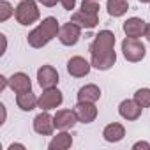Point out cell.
Segmentation results:
<instances>
[{
	"label": "cell",
	"instance_id": "obj_1",
	"mask_svg": "<svg viewBox=\"0 0 150 150\" xmlns=\"http://www.w3.org/2000/svg\"><path fill=\"white\" fill-rule=\"evenodd\" d=\"M92 65L99 71H108L117 62L115 53V34L110 30H101L90 44Z\"/></svg>",
	"mask_w": 150,
	"mask_h": 150
},
{
	"label": "cell",
	"instance_id": "obj_2",
	"mask_svg": "<svg viewBox=\"0 0 150 150\" xmlns=\"http://www.w3.org/2000/svg\"><path fill=\"white\" fill-rule=\"evenodd\" d=\"M58 30H60V27H58L57 18L50 16V18L42 20V23L28 34L27 41H28V44H30L32 48H42V46H46L53 37L58 35Z\"/></svg>",
	"mask_w": 150,
	"mask_h": 150
},
{
	"label": "cell",
	"instance_id": "obj_3",
	"mask_svg": "<svg viewBox=\"0 0 150 150\" xmlns=\"http://www.w3.org/2000/svg\"><path fill=\"white\" fill-rule=\"evenodd\" d=\"M14 16L20 25H32L39 20V9L35 0H21L14 9Z\"/></svg>",
	"mask_w": 150,
	"mask_h": 150
},
{
	"label": "cell",
	"instance_id": "obj_4",
	"mask_svg": "<svg viewBox=\"0 0 150 150\" xmlns=\"http://www.w3.org/2000/svg\"><path fill=\"white\" fill-rule=\"evenodd\" d=\"M122 53L125 57V60L129 62H139L145 58V53H146V48L141 41L138 39H132V37H125L122 41Z\"/></svg>",
	"mask_w": 150,
	"mask_h": 150
},
{
	"label": "cell",
	"instance_id": "obj_5",
	"mask_svg": "<svg viewBox=\"0 0 150 150\" xmlns=\"http://www.w3.org/2000/svg\"><path fill=\"white\" fill-rule=\"evenodd\" d=\"M80 37H81V27L72 21L62 25L58 30V39L64 46H74L80 41Z\"/></svg>",
	"mask_w": 150,
	"mask_h": 150
},
{
	"label": "cell",
	"instance_id": "obj_6",
	"mask_svg": "<svg viewBox=\"0 0 150 150\" xmlns=\"http://www.w3.org/2000/svg\"><path fill=\"white\" fill-rule=\"evenodd\" d=\"M62 101H64V96H62V92L58 90V88H46L42 94H41V97H39V108L41 110H55V108H58L60 104H62Z\"/></svg>",
	"mask_w": 150,
	"mask_h": 150
},
{
	"label": "cell",
	"instance_id": "obj_7",
	"mask_svg": "<svg viewBox=\"0 0 150 150\" xmlns=\"http://www.w3.org/2000/svg\"><path fill=\"white\" fill-rule=\"evenodd\" d=\"M37 81L41 85V88H53L58 83V72L53 65H42L37 71Z\"/></svg>",
	"mask_w": 150,
	"mask_h": 150
},
{
	"label": "cell",
	"instance_id": "obj_8",
	"mask_svg": "<svg viewBox=\"0 0 150 150\" xmlns=\"http://www.w3.org/2000/svg\"><path fill=\"white\" fill-rule=\"evenodd\" d=\"M74 113H76V117H78V122L90 124V122H94L96 117H97V108L94 106V103L78 101V104L74 106Z\"/></svg>",
	"mask_w": 150,
	"mask_h": 150
},
{
	"label": "cell",
	"instance_id": "obj_9",
	"mask_svg": "<svg viewBox=\"0 0 150 150\" xmlns=\"http://www.w3.org/2000/svg\"><path fill=\"white\" fill-rule=\"evenodd\" d=\"M53 122H55V127L60 129V131H67L71 129L74 124L78 122V117L74 113V110H58L53 117Z\"/></svg>",
	"mask_w": 150,
	"mask_h": 150
},
{
	"label": "cell",
	"instance_id": "obj_10",
	"mask_svg": "<svg viewBox=\"0 0 150 150\" xmlns=\"http://www.w3.org/2000/svg\"><path fill=\"white\" fill-rule=\"evenodd\" d=\"M90 67L92 64H88L83 57H72L69 62H67V71L71 76L74 78H83L90 72Z\"/></svg>",
	"mask_w": 150,
	"mask_h": 150
},
{
	"label": "cell",
	"instance_id": "obj_11",
	"mask_svg": "<svg viewBox=\"0 0 150 150\" xmlns=\"http://www.w3.org/2000/svg\"><path fill=\"white\" fill-rule=\"evenodd\" d=\"M34 129L37 134H42V136H50L55 129V122H53V117L46 113V110L42 113H39L35 118H34Z\"/></svg>",
	"mask_w": 150,
	"mask_h": 150
},
{
	"label": "cell",
	"instance_id": "obj_12",
	"mask_svg": "<svg viewBox=\"0 0 150 150\" xmlns=\"http://www.w3.org/2000/svg\"><path fill=\"white\" fill-rule=\"evenodd\" d=\"M145 30H146V23L141 18H129L127 21H124V32L127 37L138 39L145 35Z\"/></svg>",
	"mask_w": 150,
	"mask_h": 150
},
{
	"label": "cell",
	"instance_id": "obj_13",
	"mask_svg": "<svg viewBox=\"0 0 150 150\" xmlns=\"http://www.w3.org/2000/svg\"><path fill=\"white\" fill-rule=\"evenodd\" d=\"M141 106L132 99H125V101H122L120 103V106H118V113H120V117L122 118H125V120H136V118H139V115H141Z\"/></svg>",
	"mask_w": 150,
	"mask_h": 150
},
{
	"label": "cell",
	"instance_id": "obj_14",
	"mask_svg": "<svg viewBox=\"0 0 150 150\" xmlns=\"http://www.w3.org/2000/svg\"><path fill=\"white\" fill-rule=\"evenodd\" d=\"M9 87L16 94H23V92L32 90V81H30V78L27 76L25 72H14L13 76L9 78Z\"/></svg>",
	"mask_w": 150,
	"mask_h": 150
},
{
	"label": "cell",
	"instance_id": "obj_15",
	"mask_svg": "<svg viewBox=\"0 0 150 150\" xmlns=\"http://www.w3.org/2000/svg\"><path fill=\"white\" fill-rule=\"evenodd\" d=\"M72 23L80 25L81 28H96L97 23H99V16L97 14H92V13H85V11H78L72 14Z\"/></svg>",
	"mask_w": 150,
	"mask_h": 150
},
{
	"label": "cell",
	"instance_id": "obj_16",
	"mask_svg": "<svg viewBox=\"0 0 150 150\" xmlns=\"http://www.w3.org/2000/svg\"><path fill=\"white\" fill-rule=\"evenodd\" d=\"M103 136H104V139H106V141H110V143H117V141L124 139V136H125V129H124V125H122V124L113 122V124H110V125H106V127H104Z\"/></svg>",
	"mask_w": 150,
	"mask_h": 150
},
{
	"label": "cell",
	"instance_id": "obj_17",
	"mask_svg": "<svg viewBox=\"0 0 150 150\" xmlns=\"http://www.w3.org/2000/svg\"><path fill=\"white\" fill-rule=\"evenodd\" d=\"M16 104L23 111H32L35 106H39V99L35 97V94H32V90H28L16 96Z\"/></svg>",
	"mask_w": 150,
	"mask_h": 150
},
{
	"label": "cell",
	"instance_id": "obj_18",
	"mask_svg": "<svg viewBox=\"0 0 150 150\" xmlns=\"http://www.w3.org/2000/svg\"><path fill=\"white\" fill-rule=\"evenodd\" d=\"M101 97V88L97 85H85L78 90V101L85 103H96Z\"/></svg>",
	"mask_w": 150,
	"mask_h": 150
},
{
	"label": "cell",
	"instance_id": "obj_19",
	"mask_svg": "<svg viewBox=\"0 0 150 150\" xmlns=\"http://www.w3.org/2000/svg\"><path fill=\"white\" fill-rule=\"evenodd\" d=\"M106 9H108L110 16L120 18V16H124L127 13L129 2H127V0H108V2H106Z\"/></svg>",
	"mask_w": 150,
	"mask_h": 150
},
{
	"label": "cell",
	"instance_id": "obj_20",
	"mask_svg": "<svg viewBox=\"0 0 150 150\" xmlns=\"http://www.w3.org/2000/svg\"><path fill=\"white\" fill-rule=\"evenodd\" d=\"M71 145H72L71 134H69V132H60V134H57V136L50 141L48 148H50V150H67Z\"/></svg>",
	"mask_w": 150,
	"mask_h": 150
},
{
	"label": "cell",
	"instance_id": "obj_21",
	"mask_svg": "<svg viewBox=\"0 0 150 150\" xmlns=\"http://www.w3.org/2000/svg\"><path fill=\"white\" fill-rule=\"evenodd\" d=\"M134 101L141 108H150V88H139V90H136Z\"/></svg>",
	"mask_w": 150,
	"mask_h": 150
},
{
	"label": "cell",
	"instance_id": "obj_22",
	"mask_svg": "<svg viewBox=\"0 0 150 150\" xmlns=\"http://www.w3.org/2000/svg\"><path fill=\"white\" fill-rule=\"evenodd\" d=\"M81 11L97 14V13H99V4H97V0H83V2H81Z\"/></svg>",
	"mask_w": 150,
	"mask_h": 150
},
{
	"label": "cell",
	"instance_id": "obj_23",
	"mask_svg": "<svg viewBox=\"0 0 150 150\" xmlns=\"http://www.w3.org/2000/svg\"><path fill=\"white\" fill-rule=\"evenodd\" d=\"M13 13H14V11H13L11 4H9V2H6V0H2V2H0V21L9 20V16H11Z\"/></svg>",
	"mask_w": 150,
	"mask_h": 150
},
{
	"label": "cell",
	"instance_id": "obj_24",
	"mask_svg": "<svg viewBox=\"0 0 150 150\" xmlns=\"http://www.w3.org/2000/svg\"><path fill=\"white\" fill-rule=\"evenodd\" d=\"M60 4L64 6V9L71 11V9H74V6H76V0H60Z\"/></svg>",
	"mask_w": 150,
	"mask_h": 150
},
{
	"label": "cell",
	"instance_id": "obj_25",
	"mask_svg": "<svg viewBox=\"0 0 150 150\" xmlns=\"http://www.w3.org/2000/svg\"><path fill=\"white\" fill-rule=\"evenodd\" d=\"M132 148H134V150H139V148L150 150V143H146V141H138V143H134V145H132Z\"/></svg>",
	"mask_w": 150,
	"mask_h": 150
},
{
	"label": "cell",
	"instance_id": "obj_26",
	"mask_svg": "<svg viewBox=\"0 0 150 150\" xmlns=\"http://www.w3.org/2000/svg\"><path fill=\"white\" fill-rule=\"evenodd\" d=\"M39 2L44 7H53V6H57V2H60V0H39Z\"/></svg>",
	"mask_w": 150,
	"mask_h": 150
},
{
	"label": "cell",
	"instance_id": "obj_27",
	"mask_svg": "<svg viewBox=\"0 0 150 150\" xmlns=\"http://www.w3.org/2000/svg\"><path fill=\"white\" fill-rule=\"evenodd\" d=\"M7 85H9V80L6 76H0V90H4Z\"/></svg>",
	"mask_w": 150,
	"mask_h": 150
},
{
	"label": "cell",
	"instance_id": "obj_28",
	"mask_svg": "<svg viewBox=\"0 0 150 150\" xmlns=\"http://www.w3.org/2000/svg\"><path fill=\"white\" fill-rule=\"evenodd\" d=\"M0 39H2V51H0V53H4V51H6V48H7V41H6V35H4V34L0 35Z\"/></svg>",
	"mask_w": 150,
	"mask_h": 150
},
{
	"label": "cell",
	"instance_id": "obj_29",
	"mask_svg": "<svg viewBox=\"0 0 150 150\" xmlns=\"http://www.w3.org/2000/svg\"><path fill=\"white\" fill-rule=\"evenodd\" d=\"M0 110H2V122H0V124H4V120H6V106L0 104Z\"/></svg>",
	"mask_w": 150,
	"mask_h": 150
},
{
	"label": "cell",
	"instance_id": "obj_30",
	"mask_svg": "<svg viewBox=\"0 0 150 150\" xmlns=\"http://www.w3.org/2000/svg\"><path fill=\"white\" fill-rule=\"evenodd\" d=\"M145 37L148 39V42H150V23L146 25V30H145Z\"/></svg>",
	"mask_w": 150,
	"mask_h": 150
},
{
	"label": "cell",
	"instance_id": "obj_31",
	"mask_svg": "<svg viewBox=\"0 0 150 150\" xmlns=\"http://www.w3.org/2000/svg\"><path fill=\"white\" fill-rule=\"evenodd\" d=\"M14 148H25L23 145H20V143H14V145H11L9 146V150H14Z\"/></svg>",
	"mask_w": 150,
	"mask_h": 150
},
{
	"label": "cell",
	"instance_id": "obj_32",
	"mask_svg": "<svg viewBox=\"0 0 150 150\" xmlns=\"http://www.w3.org/2000/svg\"><path fill=\"white\" fill-rule=\"evenodd\" d=\"M139 2H143V4H150V0H139Z\"/></svg>",
	"mask_w": 150,
	"mask_h": 150
}]
</instances>
